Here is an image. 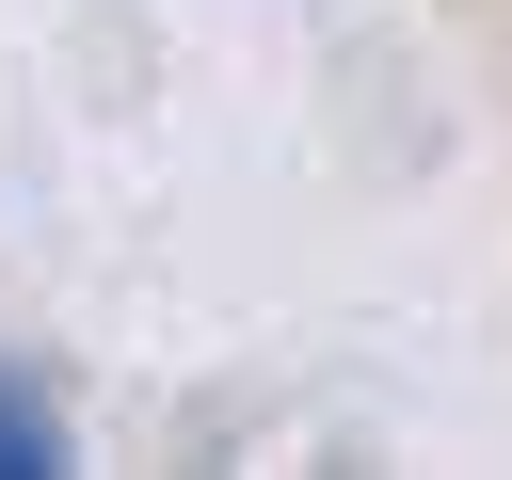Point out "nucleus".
<instances>
[{
	"label": "nucleus",
	"instance_id": "nucleus-1",
	"mask_svg": "<svg viewBox=\"0 0 512 480\" xmlns=\"http://www.w3.org/2000/svg\"><path fill=\"white\" fill-rule=\"evenodd\" d=\"M32 464H64V416H48L32 368H0V480H32Z\"/></svg>",
	"mask_w": 512,
	"mask_h": 480
}]
</instances>
